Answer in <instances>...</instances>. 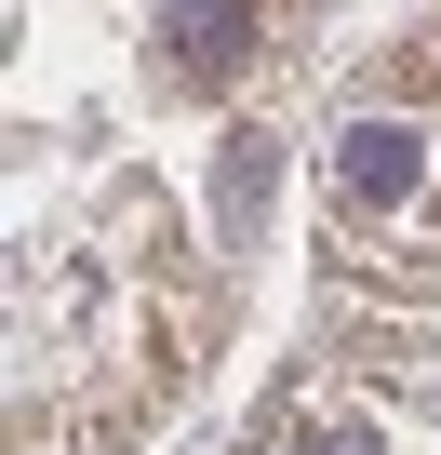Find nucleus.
I'll use <instances>...</instances> for the list:
<instances>
[{
    "label": "nucleus",
    "instance_id": "7ed1b4c3",
    "mask_svg": "<svg viewBox=\"0 0 441 455\" xmlns=\"http://www.w3.org/2000/svg\"><path fill=\"white\" fill-rule=\"evenodd\" d=\"M348 362L361 375H428V335L414 322H348Z\"/></svg>",
    "mask_w": 441,
    "mask_h": 455
},
{
    "label": "nucleus",
    "instance_id": "f03ea898",
    "mask_svg": "<svg viewBox=\"0 0 441 455\" xmlns=\"http://www.w3.org/2000/svg\"><path fill=\"white\" fill-rule=\"evenodd\" d=\"M161 54H174L187 81H228V68L255 54V0H174V14H161Z\"/></svg>",
    "mask_w": 441,
    "mask_h": 455
},
{
    "label": "nucleus",
    "instance_id": "f257e3e1",
    "mask_svg": "<svg viewBox=\"0 0 441 455\" xmlns=\"http://www.w3.org/2000/svg\"><path fill=\"white\" fill-rule=\"evenodd\" d=\"M335 188H348L361 228L401 214V201L428 188V134H414V121H348V134H335Z\"/></svg>",
    "mask_w": 441,
    "mask_h": 455
},
{
    "label": "nucleus",
    "instance_id": "39448f33",
    "mask_svg": "<svg viewBox=\"0 0 441 455\" xmlns=\"http://www.w3.org/2000/svg\"><path fill=\"white\" fill-rule=\"evenodd\" d=\"M268 174H281V148H268V134H228V214H255Z\"/></svg>",
    "mask_w": 441,
    "mask_h": 455
},
{
    "label": "nucleus",
    "instance_id": "20e7f679",
    "mask_svg": "<svg viewBox=\"0 0 441 455\" xmlns=\"http://www.w3.org/2000/svg\"><path fill=\"white\" fill-rule=\"evenodd\" d=\"M281 455H388V442H374V415H308Z\"/></svg>",
    "mask_w": 441,
    "mask_h": 455
}]
</instances>
